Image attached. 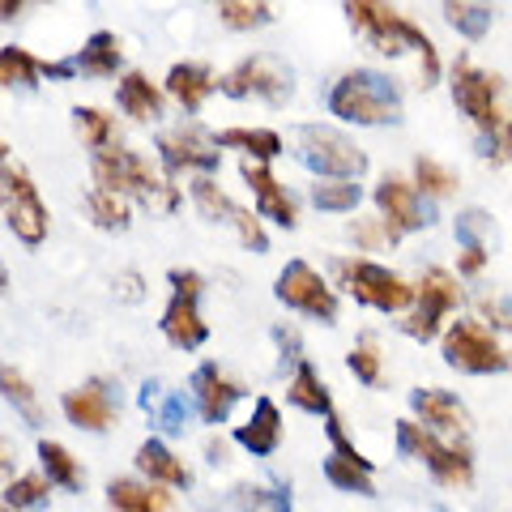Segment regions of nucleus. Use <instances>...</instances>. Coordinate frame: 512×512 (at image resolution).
I'll return each mask as SVG.
<instances>
[{
    "label": "nucleus",
    "instance_id": "obj_5",
    "mask_svg": "<svg viewBox=\"0 0 512 512\" xmlns=\"http://www.w3.org/2000/svg\"><path fill=\"white\" fill-rule=\"evenodd\" d=\"M167 286H171V299L167 308L158 312V333L167 338L171 350H201L210 342V325L201 316V295H205V274L201 269H167Z\"/></svg>",
    "mask_w": 512,
    "mask_h": 512
},
{
    "label": "nucleus",
    "instance_id": "obj_46",
    "mask_svg": "<svg viewBox=\"0 0 512 512\" xmlns=\"http://www.w3.org/2000/svg\"><path fill=\"white\" fill-rule=\"evenodd\" d=\"M52 0H0V26H18L30 9H43Z\"/></svg>",
    "mask_w": 512,
    "mask_h": 512
},
{
    "label": "nucleus",
    "instance_id": "obj_34",
    "mask_svg": "<svg viewBox=\"0 0 512 512\" xmlns=\"http://www.w3.org/2000/svg\"><path fill=\"white\" fill-rule=\"evenodd\" d=\"M52 495H56V487L47 483L39 466L18 470L5 487H0V500H5L13 512H43L47 504H52Z\"/></svg>",
    "mask_w": 512,
    "mask_h": 512
},
{
    "label": "nucleus",
    "instance_id": "obj_1",
    "mask_svg": "<svg viewBox=\"0 0 512 512\" xmlns=\"http://www.w3.org/2000/svg\"><path fill=\"white\" fill-rule=\"evenodd\" d=\"M90 184L120 192V197H128L133 205L154 210V214H180V205H184L180 180H171L150 154L124 146V141L90 154Z\"/></svg>",
    "mask_w": 512,
    "mask_h": 512
},
{
    "label": "nucleus",
    "instance_id": "obj_40",
    "mask_svg": "<svg viewBox=\"0 0 512 512\" xmlns=\"http://www.w3.org/2000/svg\"><path fill=\"white\" fill-rule=\"evenodd\" d=\"M346 367H350V376H355L359 384H367V389H380L384 384V350H380V342L372 338V333H363V338L350 346Z\"/></svg>",
    "mask_w": 512,
    "mask_h": 512
},
{
    "label": "nucleus",
    "instance_id": "obj_37",
    "mask_svg": "<svg viewBox=\"0 0 512 512\" xmlns=\"http://www.w3.org/2000/svg\"><path fill=\"white\" fill-rule=\"evenodd\" d=\"M444 22L453 26L461 39L478 43V39H487L495 13H491L487 0H444Z\"/></svg>",
    "mask_w": 512,
    "mask_h": 512
},
{
    "label": "nucleus",
    "instance_id": "obj_30",
    "mask_svg": "<svg viewBox=\"0 0 512 512\" xmlns=\"http://www.w3.org/2000/svg\"><path fill=\"white\" fill-rule=\"evenodd\" d=\"M73 137L82 141V150L94 154V150H107V146H120V116L111 107H99V103H77L73 107Z\"/></svg>",
    "mask_w": 512,
    "mask_h": 512
},
{
    "label": "nucleus",
    "instance_id": "obj_19",
    "mask_svg": "<svg viewBox=\"0 0 512 512\" xmlns=\"http://www.w3.org/2000/svg\"><path fill=\"white\" fill-rule=\"evenodd\" d=\"M239 175H244V184L252 192V201H256V214H261L265 222H274V227H286V231H295L299 227V201H295V192L286 188L274 171H269V163H239Z\"/></svg>",
    "mask_w": 512,
    "mask_h": 512
},
{
    "label": "nucleus",
    "instance_id": "obj_43",
    "mask_svg": "<svg viewBox=\"0 0 512 512\" xmlns=\"http://www.w3.org/2000/svg\"><path fill=\"white\" fill-rule=\"evenodd\" d=\"M491 235V214L470 205V210L457 214V244H487Z\"/></svg>",
    "mask_w": 512,
    "mask_h": 512
},
{
    "label": "nucleus",
    "instance_id": "obj_49",
    "mask_svg": "<svg viewBox=\"0 0 512 512\" xmlns=\"http://www.w3.org/2000/svg\"><path fill=\"white\" fill-rule=\"evenodd\" d=\"M274 338H278V346H282V363H299V359H303V342H299V333H295V329H286V325H282Z\"/></svg>",
    "mask_w": 512,
    "mask_h": 512
},
{
    "label": "nucleus",
    "instance_id": "obj_48",
    "mask_svg": "<svg viewBox=\"0 0 512 512\" xmlns=\"http://www.w3.org/2000/svg\"><path fill=\"white\" fill-rule=\"evenodd\" d=\"M43 82H60V86L77 82V64H73V56H64V60H43Z\"/></svg>",
    "mask_w": 512,
    "mask_h": 512
},
{
    "label": "nucleus",
    "instance_id": "obj_50",
    "mask_svg": "<svg viewBox=\"0 0 512 512\" xmlns=\"http://www.w3.org/2000/svg\"><path fill=\"white\" fill-rule=\"evenodd\" d=\"M227 440H218V436H210V444H205V457H210V466H222V461H227Z\"/></svg>",
    "mask_w": 512,
    "mask_h": 512
},
{
    "label": "nucleus",
    "instance_id": "obj_3",
    "mask_svg": "<svg viewBox=\"0 0 512 512\" xmlns=\"http://www.w3.org/2000/svg\"><path fill=\"white\" fill-rule=\"evenodd\" d=\"M329 116L342 124H359V128L397 124V116H402V90H397L389 73L350 69L329 90Z\"/></svg>",
    "mask_w": 512,
    "mask_h": 512
},
{
    "label": "nucleus",
    "instance_id": "obj_20",
    "mask_svg": "<svg viewBox=\"0 0 512 512\" xmlns=\"http://www.w3.org/2000/svg\"><path fill=\"white\" fill-rule=\"evenodd\" d=\"M116 116H124L128 124H163L167 116L163 82H154L141 69H124L116 77Z\"/></svg>",
    "mask_w": 512,
    "mask_h": 512
},
{
    "label": "nucleus",
    "instance_id": "obj_54",
    "mask_svg": "<svg viewBox=\"0 0 512 512\" xmlns=\"http://www.w3.org/2000/svg\"><path fill=\"white\" fill-rule=\"evenodd\" d=\"M508 329H512V325H508ZM508 359H512V355H508Z\"/></svg>",
    "mask_w": 512,
    "mask_h": 512
},
{
    "label": "nucleus",
    "instance_id": "obj_4",
    "mask_svg": "<svg viewBox=\"0 0 512 512\" xmlns=\"http://www.w3.org/2000/svg\"><path fill=\"white\" fill-rule=\"evenodd\" d=\"M0 222L22 248H43L52 239V210H47L39 180L26 163H0Z\"/></svg>",
    "mask_w": 512,
    "mask_h": 512
},
{
    "label": "nucleus",
    "instance_id": "obj_21",
    "mask_svg": "<svg viewBox=\"0 0 512 512\" xmlns=\"http://www.w3.org/2000/svg\"><path fill=\"white\" fill-rule=\"evenodd\" d=\"M410 410L427 431H436V436H444V440H466L470 427H474L470 410L461 406V397L448 393V389H414Z\"/></svg>",
    "mask_w": 512,
    "mask_h": 512
},
{
    "label": "nucleus",
    "instance_id": "obj_53",
    "mask_svg": "<svg viewBox=\"0 0 512 512\" xmlns=\"http://www.w3.org/2000/svg\"><path fill=\"white\" fill-rule=\"evenodd\" d=\"M9 158H13V146H9L5 137H0V163H9Z\"/></svg>",
    "mask_w": 512,
    "mask_h": 512
},
{
    "label": "nucleus",
    "instance_id": "obj_36",
    "mask_svg": "<svg viewBox=\"0 0 512 512\" xmlns=\"http://www.w3.org/2000/svg\"><path fill=\"white\" fill-rule=\"evenodd\" d=\"M184 197L192 201V210H197L205 222H227L235 210V201L227 197V188H222L214 175H188Z\"/></svg>",
    "mask_w": 512,
    "mask_h": 512
},
{
    "label": "nucleus",
    "instance_id": "obj_35",
    "mask_svg": "<svg viewBox=\"0 0 512 512\" xmlns=\"http://www.w3.org/2000/svg\"><path fill=\"white\" fill-rule=\"evenodd\" d=\"M414 188H419V197L427 201H448V197H457L461 192V175L440 163V158H431V154H419L414 158Z\"/></svg>",
    "mask_w": 512,
    "mask_h": 512
},
{
    "label": "nucleus",
    "instance_id": "obj_23",
    "mask_svg": "<svg viewBox=\"0 0 512 512\" xmlns=\"http://www.w3.org/2000/svg\"><path fill=\"white\" fill-rule=\"evenodd\" d=\"M133 470L137 478H146L154 487H167V491H192V470L188 461L175 453V448L163 436H146L133 453Z\"/></svg>",
    "mask_w": 512,
    "mask_h": 512
},
{
    "label": "nucleus",
    "instance_id": "obj_27",
    "mask_svg": "<svg viewBox=\"0 0 512 512\" xmlns=\"http://www.w3.org/2000/svg\"><path fill=\"white\" fill-rule=\"evenodd\" d=\"M77 77L86 82H116L124 73V39L116 30H94V35L73 52Z\"/></svg>",
    "mask_w": 512,
    "mask_h": 512
},
{
    "label": "nucleus",
    "instance_id": "obj_47",
    "mask_svg": "<svg viewBox=\"0 0 512 512\" xmlns=\"http://www.w3.org/2000/svg\"><path fill=\"white\" fill-rule=\"evenodd\" d=\"M116 295L124 303H141V299H146V278H141L137 269H124V274L116 278Z\"/></svg>",
    "mask_w": 512,
    "mask_h": 512
},
{
    "label": "nucleus",
    "instance_id": "obj_32",
    "mask_svg": "<svg viewBox=\"0 0 512 512\" xmlns=\"http://www.w3.org/2000/svg\"><path fill=\"white\" fill-rule=\"evenodd\" d=\"M82 210L90 218V227L94 231H103V235H120L133 227V201L120 197V192H107V188H86V197H82Z\"/></svg>",
    "mask_w": 512,
    "mask_h": 512
},
{
    "label": "nucleus",
    "instance_id": "obj_45",
    "mask_svg": "<svg viewBox=\"0 0 512 512\" xmlns=\"http://www.w3.org/2000/svg\"><path fill=\"white\" fill-rule=\"evenodd\" d=\"M457 269H461V278H478V274H483V269H487V244H461Z\"/></svg>",
    "mask_w": 512,
    "mask_h": 512
},
{
    "label": "nucleus",
    "instance_id": "obj_14",
    "mask_svg": "<svg viewBox=\"0 0 512 512\" xmlns=\"http://www.w3.org/2000/svg\"><path fill=\"white\" fill-rule=\"evenodd\" d=\"M60 414L64 423L86 431V436H107L120 423V384L111 376H90L73 384L60 393Z\"/></svg>",
    "mask_w": 512,
    "mask_h": 512
},
{
    "label": "nucleus",
    "instance_id": "obj_18",
    "mask_svg": "<svg viewBox=\"0 0 512 512\" xmlns=\"http://www.w3.org/2000/svg\"><path fill=\"white\" fill-rule=\"evenodd\" d=\"M372 201H376V210H380V222L389 227V235L397 239V244H402V235H414V231L431 227L419 188H414L410 180H402V175H380Z\"/></svg>",
    "mask_w": 512,
    "mask_h": 512
},
{
    "label": "nucleus",
    "instance_id": "obj_9",
    "mask_svg": "<svg viewBox=\"0 0 512 512\" xmlns=\"http://www.w3.org/2000/svg\"><path fill=\"white\" fill-rule=\"evenodd\" d=\"M154 163L163 167L171 180H188V175H214L222 167V150L214 146V137L205 124L184 120L175 128H158Z\"/></svg>",
    "mask_w": 512,
    "mask_h": 512
},
{
    "label": "nucleus",
    "instance_id": "obj_7",
    "mask_svg": "<svg viewBox=\"0 0 512 512\" xmlns=\"http://www.w3.org/2000/svg\"><path fill=\"white\" fill-rule=\"evenodd\" d=\"M397 448L406 457H419L440 487L453 491L474 487V453L461 440H444L436 431H427L419 419H402L397 423Z\"/></svg>",
    "mask_w": 512,
    "mask_h": 512
},
{
    "label": "nucleus",
    "instance_id": "obj_17",
    "mask_svg": "<svg viewBox=\"0 0 512 512\" xmlns=\"http://www.w3.org/2000/svg\"><path fill=\"white\" fill-rule=\"evenodd\" d=\"M325 423H329V440H333V453L325 457V478L346 495H367V500H372L376 495V478H372L376 461H367L355 448V440L346 436V423H342L338 410H329Z\"/></svg>",
    "mask_w": 512,
    "mask_h": 512
},
{
    "label": "nucleus",
    "instance_id": "obj_16",
    "mask_svg": "<svg viewBox=\"0 0 512 512\" xmlns=\"http://www.w3.org/2000/svg\"><path fill=\"white\" fill-rule=\"evenodd\" d=\"M188 397H192V414H197L205 427H222L235 414V406L248 397V389L231 372H222V363L205 359L197 372L188 376Z\"/></svg>",
    "mask_w": 512,
    "mask_h": 512
},
{
    "label": "nucleus",
    "instance_id": "obj_52",
    "mask_svg": "<svg viewBox=\"0 0 512 512\" xmlns=\"http://www.w3.org/2000/svg\"><path fill=\"white\" fill-rule=\"evenodd\" d=\"M9 291H13V278H9V265L0 261V299H5Z\"/></svg>",
    "mask_w": 512,
    "mask_h": 512
},
{
    "label": "nucleus",
    "instance_id": "obj_10",
    "mask_svg": "<svg viewBox=\"0 0 512 512\" xmlns=\"http://www.w3.org/2000/svg\"><path fill=\"white\" fill-rule=\"evenodd\" d=\"M466 308V291H461V278H453L448 269L431 265L427 274L414 286V308L406 312V333L414 342H436L444 333V320H453Z\"/></svg>",
    "mask_w": 512,
    "mask_h": 512
},
{
    "label": "nucleus",
    "instance_id": "obj_51",
    "mask_svg": "<svg viewBox=\"0 0 512 512\" xmlns=\"http://www.w3.org/2000/svg\"><path fill=\"white\" fill-rule=\"evenodd\" d=\"M495 146H500V158H508V163H512V116L504 120V128H500V137H495Z\"/></svg>",
    "mask_w": 512,
    "mask_h": 512
},
{
    "label": "nucleus",
    "instance_id": "obj_42",
    "mask_svg": "<svg viewBox=\"0 0 512 512\" xmlns=\"http://www.w3.org/2000/svg\"><path fill=\"white\" fill-rule=\"evenodd\" d=\"M346 231H350V239H355V244H359L363 252H376V248H389V244L397 248V239L389 235V227H384L380 218H363V214H359Z\"/></svg>",
    "mask_w": 512,
    "mask_h": 512
},
{
    "label": "nucleus",
    "instance_id": "obj_13",
    "mask_svg": "<svg viewBox=\"0 0 512 512\" xmlns=\"http://www.w3.org/2000/svg\"><path fill=\"white\" fill-rule=\"evenodd\" d=\"M218 94H227V99H261L269 107H282L295 94V77L282 60L256 52V56H244L239 64H231V69L218 77Z\"/></svg>",
    "mask_w": 512,
    "mask_h": 512
},
{
    "label": "nucleus",
    "instance_id": "obj_26",
    "mask_svg": "<svg viewBox=\"0 0 512 512\" xmlns=\"http://www.w3.org/2000/svg\"><path fill=\"white\" fill-rule=\"evenodd\" d=\"M0 402H5L13 414H18V423L30 427V431H39L43 436V427H47V406H43V397L35 389V380H30L18 363H9V359H0Z\"/></svg>",
    "mask_w": 512,
    "mask_h": 512
},
{
    "label": "nucleus",
    "instance_id": "obj_38",
    "mask_svg": "<svg viewBox=\"0 0 512 512\" xmlns=\"http://www.w3.org/2000/svg\"><path fill=\"white\" fill-rule=\"evenodd\" d=\"M218 22L235 30V35H248V30H261L274 22V5L269 0H214Z\"/></svg>",
    "mask_w": 512,
    "mask_h": 512
},
{
    "label": "nucleus",
    "instance_id": "obj_28",
    "mask_svg": "<svg viewBox=\"0 0 512 512\" xmlns=\"http://www.w3.org/2000/svg\"><path fill=\"white\" fill-rule=\"evenodd\" d=\"M35 461H39V470H43V478L52 483L56 491H69V495H77V491H86V461L73 453L64 440H52V436H39L35 440Z\"/></svg>",
    "mask_w": 512,
    "mask_h": 512
},
{
    "label": "nucleus",
    "instance_id": "obj_24",
    "mask_svg": "<svg viewBox=\"0 0 512 512\" xmlns=\"http://www.w3.org/2000/svg\"><path fill=\"white\" fill-rule=\"evenodd\" d=\"M107 512H175V491L154 487L137 474H116L103 487Z\"/></svg>",
    "mask_w": 512,
    "mask_h": 512
},
{
    "label": "nucleus",
    "instance_id": "obj_11",
    "mask_svg": "<svg viewBox=\"0 0 512 512\" xmlns=\"http://www.w3.org/2000/svg\"><path fill=\"white\" fill-rule=\"evenodd\" d=\"M338 278L350 295H355V303H363V308H376V312H410L414 308V286L393 274L389 265L380 261H367V256H350V261H338Z\"/></svg>",
    "mask_w": 512,
    "mask_h": 512
},
{
    "label": "nucleus",
    "instance_id": "obj_8",
    "mask_svg": "<svg viewBox=\"0 0 512 512\" xmlns=\"http://www.w3.org/2000/svg\"><path fill=\"white\" fill-rule=\"evenodd\" d=\"M440 355L461 376H500L512 367L508 350L500 346L487 320H478V316H457L440 333Z\"/></svg>",
    "mask_w": 512,
    "mask_h": 512
},
{
    "label": "nucleus",
    "instance_id": "obj_25",
    "mask_svg": "<svg viewBox=\"0 0 512 512\" xmlns=\"http://www.w3.org/2000/svg\"><path fill=\"white\" fill-rule=\"evenodd\" d=\"M282 436H286V427H282V410L274 397H256L248 419L235 427V444L252 457H274L282 448Z\"/></svg>",
    "mask_w": 512,
    "mask_h": 512
},
{
    "label": "nucleus",
    "instance_id": "obj_41",
    "mask_svg": "<svg viewBox=\"0 0 512 512\" xmlns=\"http://www.w3.org/2000/svg\"><path fill=\"white\" fill-rule=\"evenodd\" d=\"M227 227L235 231V239L244 244L248 252H269V231H265V222L256 210H244V205H235L231 218H227Z\"/></svg>",
    "mask_w": 512,
    "mask_h": 512
},
{
    "label": "nucleus",
    "instance_id": "obj_29",
    "mask_svg": "<svg viewBox=\"0 0 512 512\" xmlns=\"http://www.w3.org/2000/svg\"><path fill=\"white\" fill-rule=\"evenodd\" d=\"M210 137H214L218 150L244 154L248 163H274V158H282V150H286L282 133H274V128H256V124H231V128H218Z\"/></svg>",
    "mask_w": 512,
    "mask_h": 512
},
{
    "label": "nucleus",
    "instance_id": "obj_15",
    "mask_svg": "<svg viewBox=\"0 0 512 512\" xmlns=\"http://www.w3.org/2000/svg\"><path fill=\"white\" fill-rule=\"evenodd\" d=\"M274 295L278 303H286L291 312L299 316H312V320H325L333 325L342 312V299H338V286H333L320 269H312L308 261H291L282 265V274L274 282Z\"/></svg>",
    "mask_w": 512,
    "mask_h": 512
},
{
    "label": "nucleus",
    "instance_id": "obj_31",
    "mask_svg": "<svg viewBox=\"0 0 512 512\" xmlns=\"http://www.w3.org/2000/svg\"><path fill=\"white\" fill-rule=\"evenodd\" d=\"M43 86V56L26 43H0V94H22Z\"/></svg>",
    "mask_w": 512,
    "mask_h": 512
},
{
    "label": "nucleus",
    "instance_id": "obj_39",
    "mask_svg": "<svg viewBox=\"0 0 512 512\" xmlns=\"http://www.w3.org/2000/svg\"><path fill=\"white\" fill-rule=\"evenodd\" d=\"M308 201L320 214H355L363 201V188L359 180H316L308 188Z\"/></svg>",
    "mask_w": 512,
    "mask_h": 512
},
{
    "label": "nucleus",
    "instance_id": "obj_22",
    "mask_svg": "<svg viewBox=\"0 0 512 512\" xmlns=\"http://www.w3.org/2000/svg\"><path fill=\"white\" fill-rule=\"evenodd\" d=\"M163 94H167V103H175L184 111V116H197V111L218 94V73L205 60H175L163 77Z\"/></svg>",
    "mask_w": 512,
    "mask_h": 512
},
{
    "label": "nucleus",
    "instance_id": "obj_44",
    "mask_svg": "<svg viewBox=\"0 0 512 512\" xmlns=\"http://www.w3.org/2000/svg\"><path fill=\"white\" fill-rule=\"evenodd\" d=\"M18 470H26V461H22V444L13 440V436H5V431H0V487H5Z\"/></svg>",
    "mask_w": 512,
    "mask_h": 512
},
{
    "label": "nucleus",
    "instance_id": "obj_2",
    "mask_svg": "<svg viewBox=\"0 0 512 512\" xmlns=\"http://www.w3.org/2000/svg\"><path fill=\"white\" fill-rule=\"evenodd\" d=\"M342 13H346L350 30L372 43V52L389 56V60L406 56V52H419V82H423V90L440 86L444 64H440L436 43H431L427 30L419 22H410L402 9H393L389 0H342Z\"/></svg>",
    "mask_w": 512,
    "mask_h": 512
},
{
    "label": "nucleus",
    "instance_id": "obj_12",
    "mask_svg": "<svg viewBox=\"0 0 512 512\" xmlns=\"http://www.w3.org/2000/svg\"><path fill=\"white\" fill-rule=\"evenodd\" d=\"M299 163L316 180H359L367 171V154L346 133H338V128L308 124V128H299Z\"/></svg>",
    "mask_w": 512,
    "mask_h": 512
},
{
    "label": "nucleus",
    "instance_id": "obj_33",
    "mask_svg": "<svg viewBox=\"0 0 512 512\" xmlns=\"http://www.w3.org/2000/svg\"><path fill=\"white\" fill-rule=\"evenodd\" d=\"M286 397H291L295 410L316 414V419H325L329 410H338V406H333V397H329V384L320 380L312 359H299L295 363V376H291V384H286Z\"/></svg>",
    "mask_w": 512,
    "mask_h": 512
},
{
    "label": "nucleus",
    "instance_id": "obj_6",
    "mask_svg": "<svg viewBox=\"0 0 512 512\" xmlns=\"http://www.w3.org/2000/svg\"><path fill=\"white\" fill-rule=\"evenodd\" d=\"M448 90H453L457 111L478 128V137H483V141L500 137V128L508 120L504 107H500V90H504L500 77L487 73V69H478L474 56L461 52L453 60V69H448Z\"/></svg>",
    "mask_w": 512,
    "mask_h": 512
}]
</instances>
